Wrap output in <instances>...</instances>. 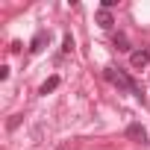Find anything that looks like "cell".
<instances>
[{
	"label": "cell",
	"instance_id": "obj_1",
	"mask_svg": "<svg viewBox=\"0 0 150 150\" xmlns=\"http://www.w3.org/2000/svg\"><path fill=\"white\" fill-rule=\"evenodd\" d=\"M103 77H106L112 86H118V88H124V91H129V94L141 97V88H138V86H135V83L127 77V74H124L121 68H106V71H103Z\"/></svg>",
	"mask_w": 150,
	"mask_h": 150
},
{
	"label": "cell",
	"instance_id": "obj_2",
	"mask_svg": "<svg viewBox=\"0 0 150 150\" xmlns=\"http://www.w3.org/2000/svg\"><path fill=\"white\" fill-rule=\"evenodd\" d=\"M129 65H132V68H147V65H150V50H144V47L135 50V53L129 56Z\"/></svg>",
	"mask_w": 150,
	"mask_h": 150
},
{
	"label": "cell",
	"instance_id": "obj_3",
	"mask_svg": "<svg viewBox=\"0 0 150 150\" xmlns=\"http://www.w3.org/2000/svg\"><path fill=\"white\" fill-rule=\"evenodd\" d=\"M127 135H129V138H135V141H144V138H147V132H144V127H141V124H129V127H127Z\"/></svg>",
	"mask_w": 150,
	"mask_h": 150
},
{
	"label": "cell",
	"instance_id": "obj_4",
	"mask_svg": "<svg viewBox=\"0 0 150 150\" xmlns=\"http://www.w3.org/2000/svg\"><path fill=\"white\" fill-rule=\"evenodd\" d=\"M97 24H100L103 30H112V24H115V18H112V12H106V9H100V12H97Z\"/></svg>",
	"mask_w": 150,
	"mask_h": 150
},
{
	"label": "cell",
	"instance_id": "obj_5",
	"mask_svg": "<svg viewBox=\"0 0 150 150\" xmlns=\"http://www.w3.org/2000/svg\"><path fill=\"white\" fill-rule=\"evenodd\" d=\"M112 44H115V50H129V38L124 35V33H115V38H112Z\"/></svg>",
	"mask_w": 150,
	"mask_h": 150
},
{
	"label": "cell",
	"instance_id": "obj_6",
	"mask_svg": "<svg viewBox=\"0 0 150 150\" xmlns=\"http://www.w3.org/2000/svg\"><path fill=\"white\" fill-rule=\"evenodd\" d=\"M56 86H59V77H50V80H47V83H44V86L38 88V94H50V91H53Z\"/></svg>",
	"mask_w": 150,
	"mask_h": 150
},
{
	"label": "cell",
	"instance_id": "obj_7",
	"mask_svg": "<svg viewBox=\"0 0 150 150\" xmlns=\"http://www.w3.org/2000/svg\"><path fill=\"white\" fill-rule=\"evenodd\" d=\"M41 44H44V35H41V33H38V35H35V38H33V47H30V50H41Z\"/></svg>",
	"mask_w": 150,
	"mask_h": 150
},
{
	"label": "cell",
	"instance_id": "obj_8",
	"mask_svg": "<svg viewBox=\"0 0 150 150\" xmlns=\"http://www.w3.org/2000/svg\"><path fill=\"white\" fill-rule=\"evenodd\" d=\"M62 50H65V53H71V50H74V38H71V35H65V41H62Z\"/></svg>",
	"mask_w": 150,
	"mask_h": 150
}]
</instances>
